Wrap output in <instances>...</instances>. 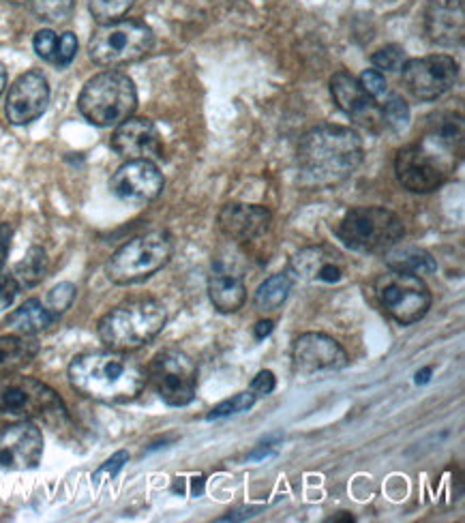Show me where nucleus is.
Wrapping results in <instances>:
<instances>
[{"mask_svg": "<svg viewBox=\"0 0 465 523\" xmlns=\"http://www.w3.org/2000/svg\"><path fill=\"white\" fill-rule=\"evenodd\" d=\"M363 140L350 127L320 125L298 144V168L305 183L333 187L350 178L363 163Z\"/></svg>", "mask_w": 465, "mask_h": 523, "instance_id": "nucleus-1", "label": "nucleus"}, {"mask_svg": "<svg viewBox=\"0 0 465 523\" xmlns=\"http://www.w3.org/2000/svg\"><path fill=\"white\" fill-rule=\"evenodd\" d=\"M69 382L80 395L101 403H127L146 386V369L125 352H86L69 365Z\"/></svg>", "mask_w": 465, "mask_h": 523, "instance_id": "nucleus-2", "label": "nucleus"}, {"mask_svg": "<svg viewBox=\"0 0 465 523\" xmlns=\"http://www.w3.org/2000/svg\"><path fill=\"white\" fill-rule=\"evenodd\" d=\"M165 326V309L155 298L127 301L105 313L99 322V337L110 350L129 352L153 341Z\"/></svg>", "mask_w": 465, "mask_h": 523, "instance_id": "nucleus-3", "label": "nucleus"}, {"mask_svg": "<svg viewBox=\"0 0 465 523\" xmlns=\"http://www.w3.org/2000/svg\"><path fill=\"white\" fill-rule=\"evenodd\" d=\"M78 108L88 123L118 127L138 108V93L133 80L125 73L103 71L84 84Z\"/></svg>", "mask_w": 465, "mask_h": 523, "instance_id": "nucleus-4", "label": "nucleus"}, {"mask_svg": "<svg viewBox=\"0 0 465 523\" xmlns=\"http://www.w3.org/2000/svg\"><path fill=\"white\" fill-rule=\"evenodd\" d=\"M153 28L140 20H118L101 24L88 43L90 61L99 67H123L138 63L153 50Z\"/></svg>", "mask_w": 465, "mask_h": 523, "instance_id": "nucleus-5", "label": "nucleus"}, {"mask_svg": "<svg viewBox=\"0 0 465 523\" xmlns=\"http://www.w3.org/2000/svg\"><path fill=\"white\" fill-rule=\"evenodd\" d=\"M405 228L401 219L382 206H360L345 213L337 226V238L354 251L386 253L401 243Z\"/></svg>", "mask_w": 465, "mask_h": 523, "instance_id": "nucleus-6", "label": "nucleus"}, {"mask_svg": "<svg viewBox=\"0 0 465 523\" xmlns=\"http://www.w3.org/2000/svg\"><path fill=\"white\" fill-rule=\"evenodd\" d=\"M172 238L168 232H148L131 238L110 258L105 273L118 286H129L148 277L170 262Z\"/></svg>", "mask_w": 465, "mask_h": 523, "instance_id": "nucleus-7", "label": "nucleus"}, {"mask_svg": "<svg viewBox=\"0 0 465 523\" xmlns=\"http://www.w3.org/2000/svg\"><path fill=\"white\" fill-rule=\"evenodd\" d=\"M54 416H65V406L48 384L35 378L9 376V373L0 378V418L3 421L18 423L33 421V418L52 421Z\"/></svg>", "mask_w": 465, "mask_h": 523, "instance_id": "nucleus-8", "label": "nucleus"}, {"mask_svg": "<svg viewBox=\"0 0 465 523\" xmlns=\"http://www.w3.org/2000/svg\"><path fill=\"white\" fill-rule=\"evenodd\" d=\"M375 296L399 324H414L427 316L431 292L418 275L390 271L375 279Z\"/></svg>", "mask_w": 465, "mask_h": 523, "instance_id": "nucleus-9", "label": "nucleus"}, {"mask_svg": "<svg viewBox=\"0 0 465 523\" xmlns=\"http://www.w3.org/2000/svg\"><path fill=\"white\" fill-rule=\"evenodd\" d=\"M146 380L153 382L159 397L174 408L189 406L198 388V367L180 350H163L148 365Z\"/></svg>", "mask_w": 465, "mask_h": 523, "instance_id": "nucleus-10", "label": "nucleus"}, {"mask_svg": "<svg viewBox=\"0 0 465 523\" xmlns=\"http://www.w3.org/2000/svg\"><path fill=\"white\" fill-rule=\"evenodd\" d=\"M408 91L420 101H435L455 86L459 65L446 54H431L425 58H410L401 67Z\"/></svg>", "mask_w": 465, "mask_h": 523, "instance_id": "nucleus-11", "label": "nucleus"}, {"mask_svg": "<svg viewBox=\"0 0 465 523\" xmlns=\"http://www.w3.org/2000/svg\"><path fill=\"white\" fill-rule=\"evenodd\" d=\"M110 189L118 200L131 206H144L159 198L163 191V174L155 161L133 159L120 166L110 178Z\"/></svg>", "mask_w": 465, "mask_h": 523, "instance_id": "nucleus-12", "label": "nucleus"}, {"mask_svg": "<svg viewBox=\"0 0 465 523\" xmlns=\"http://www.w3.org/2000/svg\"><path fill=\"white\" fill-rule=\"evenodd\" d=\"M43 457L41 429L30 421H18L0 429V468L24 472L39 466Z\"/></svg>", "mask_w": 465, "mask_h": 523, "instance_id": "nucleus-13", "label": "nucleus"}, {"mask_svg": "<svg viewBox=\"0 0 465 523\" xmlns=\"http://www.w3.org/2000/svg\"><path fill=\"white\" fill-rule=\"evenodd\" d=\"M395 172L399 183L412 193H431L438 189L444 178L446 168L423 144L405 146L397 153Z\"/></svg>", "mask_w": 465, "mask_h": 523, "instance_id": "nucleus-14", "label": "nucleus"}, {"mask_svg": "<svg viewBox=\"0 0 465 523\" xmlns=\"http://www.w3.org/2000/svg\"><path fill=\"white\" fill-rule=\"evenodd\" d=\"M292 365L298 376L337 371L348 365V352L339 346V341L324 333H305L294 341Z\"/></svg>", "mask_w": 465, "mask_h": 523, "instance_id": "nucleus-15", "label": "nucleus"}, {"mask_svg": "<svg viewBox=\"0 0 465 523\" xmlns=\"http://www.w3.org/2000/svg\"><path fill=\"white\" fill-rule=\"evenodd\" d=\"M50 86L43 73L26 71L13 82L7 95V118L13 125H28L48 110Z\"/></svg>", "mask_w": 465, "mask_h": 523, "instance_id": "nucleus-16", "label": "nucleus"}, {"mask_svg": "<svg viewBox=\"0 0 465 523\" xmlns=\"http://www.w3.org/2000/svg\"><path fill=\"white\" fill-rule=\"evenodd\" d=\"M112 148L127 161H155L163 157L161 136L155 123L148 118H127L120 123L112 136Z\"/></svg>", "mask_w": 465, "mask_h": 523, "instance_id": "nucleus-17", "label": "nucleus"}, {"mask_svg": "<svg viewBox=\"0 0 465 523\" xmlns=\"http://www.w3.org/2000/svg\"><path fill=\"white\" fill-rule=\"evenodd\" d=\"M425 28L435 46H459L465 35V0H429Z\"/></svg>", "mask_w": 465, "mask_h": 523, "instance_id": "nucleus-18", "label": "nucleus"}, {"mask_svg": "<svg viewBox=\"0 0 465 523\" xmlns=\"http://www.w3.org/2000/svg\"><path fill=\"white\" fill-rule=\"evenodd\" d=\"M330 93H333L339 110L354 118L356 123L373 127L375 121H382L378 101H373L365 93V88L360 86V82L354 76H350L348 71H337L335 76L330 78Z\"/></svg>", "mask_w": 465, "mask_h": 523, "instance_id": "nucleus-19", "label": "nucleus"}, {"mask_svg": "<svg viewBox=\"0 0 465 523\" xmlns=\"http://www.w3.org/2000/svg\"><path fill=\"white\" fill-rule=\"evenodd\" d=\"M273 215L268 208L258 204H228L221 208L219 213V228L221 232L238 243L253 241V238L262 236L268 228Z\"/></svg>", "mask_w": 465, "mask_h": 523, "instance_id": "nucleus-20", "label": "nucleus"}, {"mask_svg": "<svg viewBox=\"0 0 465 523\" xmlns=\"http://www.w3.org/2000/svg\"><path fill=\"white\" fill-rule=\"evenodd\" d=\"M290 273L305 281L339 283L343 279V262L337 251L328 247L300 249L290 262Z\"/></svg>", "mask_w": 465, "mask_h": 523, "instance_id": "nucleus-21", "label": "nucleus"}, {"mask_svg": "<svg viewBox=\"0 0 465 523\" xmlns=\"http://www.w3.org/2000/svg\"><path fill=\"white\" fill-rule=\"evenodd\" d=\"M208 296L210 301H213L215 309H219L221 313H234L247 301L245 281L240 275L217 268L208 279Z\"/></svg>", "mask_w": 465, "mask_h": 523, "instance_id": "nucleus-22", "label": "nucleus"}, {"mask_svg": "<svg viewBox=\"0 0 465 523\" xmlns=\"http://www.w3.org/2000/svg\"><path fill=\"white\" fill-rule=\"evenodd\" d=\"M386 264L390 271L399 273H412V275H431L438 271V264H435L433 256L429 251L414 247V245H401L397 243L395 247H390L386 253Z\"/></svg>", "mask_w": 465, "mask_h": 523, "instance_id": "nucleus-23", "label": "nucleus"}, {"mask_svg": "<svg viewBox=\"0 0 465 523\" xmlns=\"http://www.w3.org/2000/svg\"><path fill=\"white\" fill-rule=\"evenodd\" d=\"M427 138L450 155L463 151V116L459 112H440L431 116Z\"/></svg>", "mask_w": 465, "mask_h": 523, "instance_id": "nucleus-24", "label": "nucleus"}, {"mask_svg": "<svg viewBox=\"0 0 465 523\" xmlns=\"http://www.w3.org/2000/svg\"><path fill=\"white\" fill-rule=\"evenodd\" d=\"M56 320L54 313L45 307L37 298H30L20 309H15L7 318V326L15 335L33 337L37 333L48 331L52 322Z\"/></svg>", "mask_w": 465, "mask_h": 523, "instance_id": "nucleus-25", "label": "nucleus"}, {"mask_svg": "<svg viewBox=\"0 0 465 523\" xmlns=\"http://www.w3.org/2000/svg\"><path fill=\"white\" fill-rule=\"evenodd\" d=\"M39 354L37 339L28 335L0 337V373H13L33 363Z\"/></svg>", "mask_w": 465, "mask_h": 523, "instance_id": "nucleus-26", "label": "nucleus"}, {"mask_svg": "<svg viewBox=\"0 0 465 523\" xmlns=\"http://www.w3.org/2000/svg\"><path fill=\"white\" fill-rule=\"evenodd\" d=\"M290 290H292V281L288 273L268 277L258 288V292H255V307H258L262 313H273L288 301Z\"/></svg>", "mask_w": 465, "mask_h": 523, "instance_id": "nucleus-27", "label": "nucleus"}, {"mask_svg": "<svg viewBox=\"0 0 465 523\" xmlns=\"http://www.w3.org/2000/svg\"><path fill=\"white\" fill-rule=\"evenodd\" d=\"M48 273V256H45V251L41 247H33L30 249L24 260L15 264L11 277L18 283V288H33L37 283L45 277Z\"/></svg>", "mask_w": 465, "mask_h": 523, "instance_id": "nucleus-28", "label": "nucleus"}, {"mask_svg": "<svg viewBox=\"0 0 465 523\" xmlns=\"http://www.w3.org/2000/svg\"><path fill=\"white\" fill-rule=\"evenodd\" d=\"M135 0H88V9L99 24H112L123 20Z\"/></svg>", "mask_w": 465, "mask_h": 523, "instance_id": "nucleus-29", "label": "nucleus"}, {"mask_svg": "<svg viewBox=\"0 0 465 523\" xmlns=\"http://www.w3.org/2000/svg\"><path fill=\"white\" fill-rule=\"evenodd\" d=\"M380 116L386 127H390L393 131H403L405 127H408V121H410V108L403 97L390 95L384 103Z\"/></svg>", "mask_w": 465, "mask_h": 523, "instance_id": "nucleus-30", "label": "nucleus"}, {"mask_svg": "<svg viewBox=\"0 0 465 523\" xmlns=\"http://www.w3.org/2000/svg\"><path fill=\"white\" fill-rule=\"evenodd\" d=\"M33 11L39 20L60 24L71 16L73 0H33Z\"/></svg>", "mask_w": 465, "mask_h": 523, "instance_id": "nucleus-31", "label": "nucleus"}, {"mask_svg": "<svg viewBox=\"0 0 465 523\" xmlns=\"http://www.w3.org/2000/svg\"><path fill=\"white\" fill-rule=\"evenodd\" d=\"M255 399H258V395H255L253 391H247V393H240L232 399H225L221 401L217 408H213V412L208 414V421H215V418H223V416H230V414H238V412H245L249 408H253Z\"/></svg>", "mask_w": 465, "mask_h": 523, "instance_id": "nucleus-32", "label": "nucleus"}, {"mask_svg": "<svg viewBox=\"0 0 465 523\" xmlns=\"http://www.w3.org/2000/svg\"><path fill=\"white\" fill-rule=\"evenodd\" d=\"M371 63L378 71L395 73L405 65V52L399 46H386L371 56Z\"/></svg>", "mask_w": 465, "mask_h": 523, "instance_id": "nucleus-33", "label": "nucleus"}, {"mask_svg": "<svg viewBox=\"0 0 465 523\" xmlns=\"http://www.w3.org/2000/svg\"><path fill=\"white\" fill-rule=\"evenodd\" d=\"M73 298H75V286L69 281H63L50 290L48 305H45V307H48L54 313V316H60V313H65L71 307Z\"/></svg>", "mask_w": 465, "mask_h": 523, "instance_id": "nucleus-34", "label": "nucleus"}, {"mask_svg": "<svg viewBox=\"0 0 465 523\" xmlns=\"http://www.w3.org/2000/svg\"><path fill=\"white\" fill-rule=\"evenodd\" d=\"M360 86L365 88V93L373 99V101H380L388 95V84L386 78L382 76V71L378 69H367L363 71V76H360Z\"/></svg>", "mask_w": 465, "mask_h": 523, "instance_id": "nucleus-35", "label": "nucleus"}, {"mask_svg": "<svg viewBox=\"0 0 465 523\" xmlns=\"http://www.w3.org/2000/svg\"><path fill=\"white\" fill-rule=\"evenodd\" d=\"M33 46H35V52L43 58V61L48 63H56V54H58V35L54 31H39L33 39Z\"/></svg>", "mask_w": 465, "mask_h": 523, "instance_id": "nucleus-36", "label": "nucleus"}, {"mask_svg": "<svg viewBox=\"0 0 465 523\" xmlns=\"http://www.w3.org/2000/svg\"><path fill=\"white\" fill-rule=\"evenodd\" d=\"M75 54H78V37L73 33H63L58 37V54H56V67H67L73 63Z\"/></svg>", "mask_w": 465, "mask_h": 523, "instance_id": "nucleus-37", "label": "nucleus"}, {"mask_svg": "<svg viewBox=\"0 0 465 523\" xmlns=\"http://www.w3.org/2000/svg\"><path fill=\"white\" fill-rule=\"evenodd\" d=\"M129 461V453L127 451H118L116 455H112L108 461L103 463V466L93 474V481L101 483V478H114L120 470H123L125 463Z\"/></svg>", "mask_w": 465, "mask_h": 523, "instance_id": "nucleus-38", "label": "nucleus"}, {"mask_svg": "<svg viewBox=\"0 0 465 523\" xmlns=\"http://www.w3.org/2000/svg\"><path fill=\"white\" fill-rule=\"evenodd\" d=\"M275 384L277 382H275L273 371H260L251 382V391L258 397H266L275 391Z\"/></svg>", "mask_w": 465, "mask_h": 523, "instance_id": "nucleus-39", "label": "nucleus"}, {"mask_svg": "<svg viewBox=\"0 0 465 523\" xmlns=\"http://www.w3.org/2000/svg\"><path fill=\"white\" fill-rule=\"evenodd\" d=\"M18 292H20L18 283H15L11 275H0V309L9 307Z\"/></svg>", "mask_w": 465, "mask_h": 523, "instance_id": "nucleus-40", "label": "nucleus"}, {"mask_svg": "<svg viewBox=\"0 0 465 523\" xmlns=\"http://www.w3.org/2000/svg\"><path fill=\"white\" fill-rule=\"evenodd\" d=\"M11 238H13V228L9 226V223H0V271H3L5 260L9 256Z\"/></svg>", "mask_w": 465, "mask_h": 523, "instance_id": "nucleus-41", "label": "nucleus"}, {"mask_svg": "<svg viewBox=\"0 0 465 523\" xmlns=\"http://www.w3.org/2000/svg\"><path fill=\"white\" fill-rule=\"evenodd\" d=\"M270 331H273V322H270V320L260 322L258 328H255V337H258V339H264L266 335H270Z\"/></svg>", "mask_w": 465, "mask_h": 523, "instance_id": "nucleus-42", "label": "nucleus"}, {"mask_svg": "<svg viewBox=\"0 0 465 523\" xmlns=\"http://www.w3.org/2000/svg\"><path fill=\"white\" fill-rule=\"evenodd\" d=\"M5 86H7V71H5L3 65H0V95H3Z\"/></svg>", "mask_w": 465, "mask_h": 523, "instance_id": "nucleus-43", "label": "nucleus"}, {"mask_svg": "<svg viewBox=\"0 0 465 523\" xmlns=\"http://www.w3.org/2000/svg\"><path fill=\"white\" fill-rule=\"evenodd\" d=\"M429 376H431V369H425L423 373H418V376H416V382H418V384H425V382L429 380Z\"/></svg>", "mask_w": 465, "mask_h": 523, "instance_id": "nucleus-44", "label": "nucleus"}, {"mask_svg": "<svg viewBox=\"0 0 465 523\" xmlns=\"http://www.w3.org/2000/svg\"><path fill=\"white\" fill-rule=\"evenodd\" d=\"M202 489H204V478H193V491L202 493Z\"/></svg>", "mask_w": 465, "mask_h": 523, "instance_id": "nucleus-45", "label": "nucleus"}, {"mask_svg": "<svg viewBox=\"0 0 465 523\" xmlns=\"http://www.w3.org/2000/svg\"><path fill=\"white\" fill-rule=\"evenodd\" d=\"M7 3H15V5H18V3H26V0H7Z\"/></svg>", "mask_w": 465, "mask_h": 523, "instance_id": "nucleus-46", "label": "nucleus"}]
</instances>
